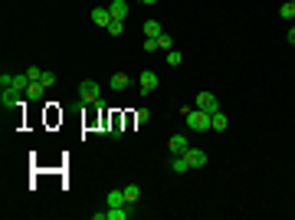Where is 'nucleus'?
<instances>
[{"instance_id": "obj_1", "label": "nucleus", "mask_w": 295, "mask_h": 220, "mask_svg": "<svg viewBox=\"0 0 295 220\" xmlns=\"http://www.w3.org/2000/svg\"><path fill=\"white\" fill-rule=\"evenodd\" d=\"M180 115L187 118V125L194 128V132H210V112L197 109V105H194V109H190V105H184V109H180Z\"/></svg>"}, {"instance_id": "obj_2", "label": "nucleus", "mask_w": 295, "mask_h": 220, "mask_svg": "<svg viewBox=\"0 0 295 220\" xmlns=\"http://www.w3.org/2000/svg\"><path fill=\"white\" fill-rule=\"evenodd\" d=\"M79 99H82V105H95V102L102 99V85L95 83V79L79 83Z\"/></svg>"}, {"instance_id": "obj_3", "label": "nucleus", "mask_w": 295, "mask_h": 220, "mask_svg": "<svg viewBox=\"0 0 295 220\" xmlns=\"http://www.w3.org/2000/svg\"><path fill=\"white\" fill-rule=\"evenodd\" d=\"M138 89H141L145 96H151V92L158 89V72H154V69H145V72L138 76Z\"/></svg>"}, {"instance_id": "obj_4", "label": "nucleus", "mask_w": 295, "mask_h": 220, "mask_svg": "<svg viewBox=\"0 0 295 220\" xmlns=\"http://www.w3.org/2000/svg\"><path fill=\"white\" fill-rule=\"evenodd\" d=\"M197 109H203V112L213 115V112H220V102H216L213 92H200V96H197Z\"/></svg>"}, {"instance_id": "obj_5", "label": "nucleus", "mask_w": 295, "mask_h": 220, "mask_svg": "<svg viewBox=\"0 0 295 220\" xmlns=\"http://www.w3.org/2000/svg\"><path fill=\"white\" fill-rule=\"evenodd\" d=\"M167 148H171V154H187L190 141L184 135H171V141H167Z\"/></svg>"}, {"instance_id": "obj_6", "label": "nucleus", "mask_w": 295, "mask_h": 220, "mask_svg": "<svg viewBox=\"0 0 295 220\" xmlns=\"http://www.w3.org/2000/svg\"><path fill=\"white\" fill-rule=\"evenodd\" d=\"M187 161H190V168H203L210 158H207V152H203V148H187Z\"/></svg>"}, {"instance_id": "obj_7", "label": "nucleus", "mask_w": 295, "mask_h": 220, "mask_svg": "<svg viewBox=\"0 0 295 220\" xmlns=\"http://www.w3.org/2000/svg\"><path fill=\"white\" fill-rule=\"evenodd\" d=\"M108 14H112V20H125L128 17V3L125 0H112L108 3Z\"/></svg>"}, {"instance_id": "obj_8", "label": "nucleus", "mask_w": 295, "mask_h": 220, "mask_svg": "<svg viewBox=\"0 0 295 220\" xmlns=\"http://www.w3.org/2000/svg\"><path fill=\"white\" fill-rule=\"evenodd\" d=\"M227 128H229V118L223 112H213L210 115V132H227Z\"/></svg>"}, {"instance_id": "obj_9", "label": "nucleus", "mask_w": 295, "mask_h": 220, "mask_svg": "<svg viewBox=\"0 0 295 220\" xmlns=\"http://www.w3.org/2000/svg\"><path fill=\"white\" fill-rule=\"evenodd\" d=\"M10 89H14L16 96H27V89H30V76H27V72H23V76H14Z\"/></svg>"}, {"instance_id": "obj_10", "label": "nucleus", "mask_w": 295, "mask_h": 220, "mask_svg": "<svg viewBox=\"0 0 295 220\" xmlns=\"http://www.w3.org/2000/svg\"><path fill=\"white\" fill-rule=\"evenodd\" d=\"M171 171H174V174H187V171H190L187 154H174V161H171Z\"/></svg>"}, {"instance_id": "obj_11", "label": "nucleus", "mask_w": 295, "mask_h": 220, "mask_svg": "<svg viewBox=\"0 0 295 220\" xmlns=\"http://www.w3.org/2000/svg\"><path fill=\"white\" fill-rule=\"evenodd\" d=\"M108 20H112L108 7H95V10H92V23H95V27H108Z\"/></svg>"}, {"instance_id": "obj_12", "label": "nucleus", "mask_w": 295, "mask_h": 220, "mask_svg": "<svg viewBox=\"0 0 295 220\" xmlns=\"http://www.w3.org/2000/svg\"><path fill=\"white\" fill-rule=\"evenodd\" d=\"M105 201H108V207H128V201H125V191H118V187H112Z\"/></svg>"}, {"instance_id": "obj_13", "label": "nucleus", "mask_w": 295, "mask_h": 220, "mask_svg": "<svg viewBox=\"0 0 295 220\" xmlns=\"http://www.w3.org/2000/svg\"><path fill=\"white\" fill-rule=\"evenodd\" d=\"M128 85H131V76H125V72H115V76H112V89H115V92H125Z\"/></svg>"}, {"instance_id": "obj_14", "label": "nucleus", "mask_w": 295, "mask_h": 220, "mask_svg": "<svg viewBox=\"0 0 295 220\" xmlns=\"http://www.w3.org/2000/svg\"><path fill=\"white\" fill-rule=\"evenodd\" d=\"M161 33H164L161 20H148V23H145V36H151V40H158Z\"/></svg>"}, {"instance_id": "obj_15", "label": "nucleus", "mask_w": 295, "mask_h": 220, "mask_svg": "<svg viewBox=\"0 0 295 220\" xmlns=\"http://www.w3.org/2000/svg\"><path fill=\"white\" fill-rule=\"evenodd\" d=\"M121 191H125V201H128V207H131V204H138V197H141V191H138V184H125Z\"/></svg>"}, {"instance_id": "obj_16", "label": "nucleus", "mask_w": 295, "mask_h": 220, "mask_svg": "<svg viewBox=\"0 0 295 220\" xmlns=\"http://www.w3.org/2000/svg\"><path fill=\"white\" fill-rule=\"evenodd\" d=\"M43 92H46V85H43V83H30V89H27V99L40 102V99H43Z\"/></svg>"}, {"instance_id": "obj_17", "label": "nucleus", "mask_w": 295, "mask_h": 220, "mask_svg": "<svg viewBox=\"0 0 295 220\" xmlns=\"http://www.w3.org/2000/svg\"><path fill=\"white\" fill-rule=\"evenodd\" d=\"M16 99H20V96H16L14 89H3V96H0V105H3V109H14Z\"/></svg>"}, {"instance_id": "obj_18", "label": "nucleus", "mask_w": 295, "mask_h": 220, "mask_svg": "<svg viewBox=\"0 0 295 220\" xmlns=\"http://www.w3.org/2000/svg\"><path fill=\"white\" fill-rule=\"evenodd\" d=\"M279 17H282V20H295V0H285V3H282Z\"/></svg>"}, {"instance_id": "obj_19", "label": "nucleus", "mask_w": 295, "mask_h": 220, "mask_svg": "<svg viewBox=\"0 0 295 220\" xmlns=\"http://www.w3.org/2000/svg\"><path fill=\"white\" fill-rule=\"evenodd\" d=\"M131 214V207H108V220H125Z\"/></svg>"}, {"instance_id": "obj_20", "label": "nucleus", "mask_w": 295, "mask_h": 220, "mask_svg": "<svg viewBox=\"0 0 295 220\" xmlns=\"http://www.w3.org/2000/svg\"><path fill=\"white\" fill-rule=\"evenodd\" d=\"M158 50H164V53L174 50V36H171V33H161V36H158Z\"/></svg>"}, {"instance_id": "obj_21", "label": "nucleus", "mask_w": 295, "mask_h": 220, "mask_svg": "<svg viewBox=\"0 0 295 220\" xmlns=\"http://www.w3.org/2000/svg\"><path fill=\"white\" fill-rule=\"evenodd\" d=\"M108 33H112V36H121V33H125V20H108Z\"/></svg>"}, {"instance_id": "obj_22", "label": "nucleus", "mask_w": 295, "mask_h": 220, "mask_svg": "<svg viewBox=\"0 0 295 220\" xmlns=\"http://www.w3.org/2000/svg\"><path fill=\"white\" fill-rule=\"evenodd\" d=\"M40 83L46 85V89H49V85L56 83V72H53V69H43V79H40Z\"/></svg>"}, {"instance_id": "obj_23", "label": "nucleus", "mask_w": 295, "mask_h": 220, "mask_svg": "<svg viewBox=\"0 0 295 220\" xmlns=\"http://www.w3.org/2000/svg\"><path fill=\"white\" fill-rule=\"evenodd\" d=\"M134 122H138V125L151 122V112H148V109H138V112H134Z\"/></svg>"}, {"instance_id": "obj_24", "label": "nucleus", "mask_w": 295, "mask_h": 220, "mask_svg": "<svg viewBox=\"0 0 295 220\" xmlns=\"http://www.w3.org/2000/svg\"><path fill=\"white\" fill-rule=\"evenodd\" d=\"M27 76H30V83H40V79H43V69L30 66V69H27Z\"/></svg>"}, {"instance_id": "obj_25", "label": "nucleus", "mask_w": 295, "mask_h": 220, "mask_svg": "<svg viewBox=\"0 0 295 220\" xmlns=\"http://www.w3.org/2000/svg\"><path fill=\"white\" fill-rule=\"evenodd\" d=\"M180 59H184L180 53H174V50H167V66H180Z\"/></svg>"}, {"instance_id": "obj_26", "label": "nucleus", "mask_w": 295, "mask_h": 220, "mask_svg": "<svg viewBox=\"0 0 295 220\" xmlns=\"http://www.w3.org/2000/svg\"><path fill=\"white\" fill-rule=\"evenodd\" d=\"M108 135H112V138H121V125L115 122V118H112V125H108Z\"/></svg>"}, {"instance_id": "obj_27", "label": "nucleus", "mask_w": 295, "mask_h": 220, "mask_svg": "<svg viewBox=\"0 0 295 220\" xmlns=\"http://www.w3.org/2000/svg\"><path fill=\"white\" fill-rule=\"evenodd\" d=\"M289 43H292V46H295V27L289 30Z\"/></svg>"}, {"instance_id": "obj_28", "label": "nucleus", "mask_w": 295, "mask_h": 220, "mask_svg": "<svg viewBox=\"0 0 295 220\" xmlns=\"http://www.w3.org/2000/svg\"><path fill=\"white\" fill-rule=\"evenodd\" d=\"M141 3H148V7H154V3H161V0H141Z\"/></svg>"}]
</instances>
